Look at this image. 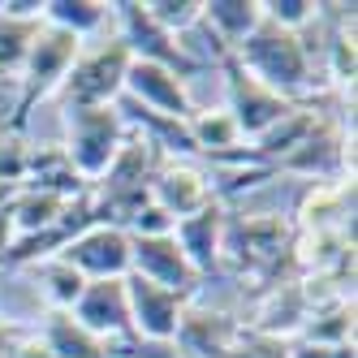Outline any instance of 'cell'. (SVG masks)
<instances>
[{"label":"cell","instance_id":"cell-8","mask_svg":"<svg viewBox=\"0 0 358 358\" xmlns=\"http://www.w3.org/2000/svg\"><path fill=\"white\" fill-rule=\"evenodd\" d=\"M61 259L83 280H125L130 276V234L113 224H91L65 242Z\"/></svg>","mask_w":358,"mask_h":358},{"label":"cell","instance_id":"cell-3","mask_svg":"<svg viewBox=\"0 0 358 358\" xmlns=\"http://www.w3.org/2000/svg\"><path fill=\"white\" fill-rule=\"evenodd\" d=\"M78 52H83V39H73V35H65V31H57V27L43 22L35 43H31V52H27V65H22V73H17L22 95L13 104V117L5 121V134H27L31 113L57 95V87L65 83V73H69L73 61H78Z\"/></svg>","mask_w":358,"mask_h":358},{"label":"cell","instance_id":"cell-29","mask_svg":"<svg viewBox=\"0 0 358 358\" xmlns=\"http://www.w3.org/2000/svg\"><path fill=\"white\" fill-rule=\"evenodd\" d=\"M289 358H354V345H320V341H289Z\"/></svg>","mask_w":358,"mask_h":358},{"label":"cell","instance_id":"cell-18","mask_svg":"<svg viewBox=\"0 0 358 358\" xmlns=\"http://www.w3.org/2000/svg\"><path fill=\"white\" fill-rule=\"evenodd\" d=\"M27 190H48L57 199H78L87 194V182L78 173H73V164L65 160L61 147H31V164H27V182H22Z\"/></svg>","mask_w":358,"mask_h":358},{"label":"cell","instance_id":"cell-21","mask_svg":"<svg viewBox=\"0 0 358 358\" xmlns=\"http://www.w3.org/2000/svg\"><path fill=\"white\" fill-rule=\"evenodd\" d=\"M69 199H57L48 190H27L22 186L9 203V220H13V238H35V234H48L57 229L61 212H65Z\"/></svg>","mask_w":358,"mask_h":358},{"label":"cell","instance_id":"cell-27","mask_svg":"<svg viewBox=\"0 0 358 358\" xmlns=\"http://www.w3.org/2000/svg\"><path fill=\"white\" fill-rule=\"evenodd\" d=\"M259 13L272 22V27H285V31H298V35L315 22L311 0H259Z\"/></svg>","mask_w":358,"mask_h":358},{"label":"cell","instance_id":"cell-5","mask_svg":"<svg viewBox=\"0 0 358 358\" xmlns=\"http://www.w3.org/2000/svg\"><path fill=\"white\" fill-rule=\"evenodd\" d=\"M125 69H130V52L121 39H99L91 48L83 43L78 61L69 65L52 99H61V108H108L121 99Z\"/></svg>","mask_w":358,"mask_h":358},{"label":"cell","instance_id":"cell-30","mask_svg":"<svg viewBox=\"0 0 358 358\" xmlns=\"http://www.w3.org/2000/svg\"><path fill=\"white\" fill-rule=\"evenodd\" d=\"M0 13H5V17H27V22H35V17H43V0H0Z\"/></svg>","mask_w":358,"mask_h":358},{"label":"cell","instance_id":"cell-11","mask_svg":"<svg viewBox=\"0 0 358 358\" xmlns=\"http://www.w3.org/2000/svg\"><path fill=\"white\" fill-rule=\"evenodd\" d=\"M130 272L151 280V285H164L173 294H182L190 302H194V294L203 285L199 272L186 264L182 246L173 242V234H164V238H130Z\"/></svg>","mask_w":358,"mask_h":358},{"label":"cell","instance_id":"cell-28","mask_svg":"<svg viewBox=\"0 0 358 358\" xmlns=\"http://www.w3.org/2000/svg\"><path fill=\"white\" fill-rule=\"evenodd\" d=\"M224 358H289V341L268 337V332H255V328H242Z\"/></svg>","mask_w":358,"mask_h":358},{"label":"cell","instance_id":"cell-24","mask_svg":"<svg viewBox=\"0 0 358 358\" xmlns=\"http://www.w3.org/2000/svg\"><path fill=\"white\" fill-rule=\"evenodd\" d=\"M39 27H43V17L27 22V17H5L0 13V78H17L22 73Z\"/></svg>","mask_w":358,"mask_h":358},{"label":"cell","instance_id":"cell-22","mask_svg":"<svg viewBox=\"0 0 358 358\" xmlns=\"http://www.w3.org/2000/svg\"><path fill=\"white\" fill-rule=\"evenodd\" d=\"M186 130H190V138H194V151H203V156H212V160L234 156V151L242 147V134H238L234 117H229L224 108H216V113L194 108L190 121H186Z\"/></svg>","mask_w":358,"mask_h":358},{"label":"cell","instance_id":"cell-20","mask_svg":"<svg viewBox=\"0 0 358 358\" xmlns=\"http://www.w3.org/2000/svg\"><path fill=\"white\" fill-rule=\"evenodd\" d=\"M43 22L87 43L104 31V22H113V9L104 0H43Z\"/></svg>","mask_w":358,"mask_h":358},{"label":"cell","instance_id":"cell-10","mask_svg":"<svg viewBox=\"0 0 358 358\" xmlns=\"http://www.w3.org/2000/svg\"><path fill=\"white\" fill-rule=\"evenodd\" d=\"M121 95L130 99V104L156 113V117H169V121H190V113H194L186 78H177L164 65H147V61H130Z\"/></svg>","mask_w":358,"mask_h":358},{"label":"cell","instance_id":"cell-31","mask_svg":"<svg viewBox=\"0 0 358 358\" xmlns=\"http://www.w3.org/2000/svg\"><path fill=\"white\" fill-rule=\"evenodd\" d=\"M9 358H52V350H48L39 337H22V341L9 350Z\"/></svg>","mask_w":358,"mask_h":358},{"label":"cell","instance_id":"cell-2","mask_svg":"<svg viewBox=\"0 0 358 358\" xmlns=\"http://www.w3.org/2000/svg\"><path fill=\"white\" fill-rule=\"evenodd\" d=\"M234 264L238 272H250L268 285H280V264L294 268V229L280 216H242L224 212L220 234V268Z\"/></svg>","mask_w":358,"mask_h":358},{"label":"cell","instance_id":"cell-9","mask_svg":"<svg viewBox=\"0 0 358 358\" xmlns=\"http://www.w3.org/2000/svg\"><path fill=\"white\" fill-rule=\"evenodd\" d=\"M125 298H130V324H134L138 345H173L190 298L173 294L164 285H151V280H143L134 272L125 276Z\"/></svg>","mask_w":358,"mask_h":358},{"label":"cell","instance_id":"cell-7","mask_svg":"<svg viewBox=\"0 0 358 358\" xmlns=\"http://www.w3.org/2000/svg\"><path fill=\"white\" fill-rule=\"evenodd\" d=\"M113 9V22H117V39L125 43V52H130V61H147V65H164L173 69L177 78H194L199 65L177 48V39L169 31H160L156 22H151L143 13L138 0H121V5H108Z\"/></svg>","mask_w":358,"mask_h":358},{"label":"cell","instance_id":"cell-23","mask_svg":"<svg viewBox=\"0 0 358 358\" xmlns=\"http://www.w3.org/2000/svg\"><path fill=\"white\" fill-rule=\"evenodd\" d=\"M31 272H35V280H39V294H43V302L52 306V311H73V302H78V294L87 289V280L73 272L61 255H52V259H39V264H31Z\"/></svg>","mask_w":358,"mask_h":358},{"label":"cell","instance_id":"cell-14","mask_svg":"<svg viewBox=\"0 0 358 358\" xmlns=\"http://www.w3.org/2000/svg\"><path fill=\"white\" fill-rule=\"evenodd\" d=\"M147 194H151V203H156V208H164L173 220H186V216L203 212V208L212 203V182H208L199 169H190V164L164 160V164L156 169V177H151Z\"/></svg>","mask_w":358,"mask_h":358},{"label":"cell","instance_id":"cell-25","mask_svg":"<svg viewBox=\"0 0 358 358\" xmlns=\"http://www.w3.org/2000/svg\"><path fill=\"white\" fill-rule=\"evenodd\" d=\"M143 13L156 22L160 31H169L177 39L203 17V0H143Z\"/></svg>","mask_w":358,"mask_h":358},{"label":"cell","instance_id":"cell-13","mask_svg":"<svg viewBox=\"0 0 358 358\" xmlns=\"http://www.w3.org/2000/svg\"><path fill=\"white\" fill-rule=\"evenodd\" d=\"M238 332H242V324L234 315L186 302L182 324H177V337L169 350H177V358H224L229 345L238 341Z\"/></svg>","mask_w":358,"mask_h":358},{"label":"cell","instance_id":"cell-12","mask_svg":"<svg viewBox=\"0 0 358 358\" xmlns=\"http://www.w3.org/2000/svg\"><path fill=\"white\" fill-rule=\"evenodd\" d=\"M272 173H298V177H311V186L315 182H345V134H341V125L337 121H328L320 117L315 121V130L306 134L285 160H276Z\"/></svg>","mask_w":358,"mask_h":358},{"label":"cell","instance_id":"cell-15","mask_svg":"<svg viewBox=\"0 0 358 358\" xmlns=\"http://www.w3.org/2000/svg\"><path fill=\"white\" fill-rule=\"evenodd\" d=\"M220 234H224V203H216V199L203 212L173 224V242L182 246L186 264L199 272V280L220 272Z\"/></svg>","mask_w":358,"mask_h":358},{"label":"cell","instance_id":"cell-4","mask_svg":"<svg viewBox=\"0 0 358 358\" xmlns=\"http://www.w3.org/2000/svg\"><path fill=\"white\" fill-rule=\"evenodd\" d=\"M61 130H65V143H61L65 160L73 164V173L87 186H95L108 173L113 156L121 151L125 134H130L117 104H108V108H61Z\"/></svg>","mask_w":358,"mask_h":358},{"label":"cell","instance_id":"cell-32","mask_svg":"<svg viewBox=\"0 0 358 358\" xmlns=\"http://www.w3.org/2000/svg\"><path fill=\"white\" fill-rule=\"evenodd\" d=\"M22 337H27V332H22V328H13L9 320H0V358H9V350L22 341Z\"/></svg>","mask_w":358,"mask_h":358},{"label":"cell","instance_id":"cell-33","mask_svg":"<svg viewBox=\"0 0 358 358\" xmlns=\"http://www.w3.org/2000/svg\"><path fill=\"white\" fill-rule=\"evenodd\" d=\"M17 190H22V186H5V182H0V212H9V203H13Z\"/></svg>","mask_w":358,"mask_h":358},{"label":"cell","instance_id":"cell-26","mask_svg":"<svg viewBox=\"0 0 358 358\" xmlns=\"http://www.w3.org/2000/svg\"><path fill=\"white\" fill-rule=\"evenodd\" d=\"M27 164H31L27 134H5V130H0V182H5V186H22V182H27Z\"/></svg>","mask_w":358,"mask_h":358},{"label":"cell","instance_id":"cell-17","mask_svg":"<svg viewBox=\"0 0 358 358\" xmlns=\"http://www.w3.org/2000/svg\"><path fill=\"white\" fill-rule=\"evenodd\" d=\"M39 341L52 350V358H113V345L99 341L95 332H87L69 311H48Z\"/></svg>","mask_w":358,"mask_h":358},{"label":"cell","instance_id":"cell-19","mask_svg":"<svg viewBox=\"0 0 358 358\" xmlns=\"http://www.w3.org/2000/svg\"><path fill=\"white\" fill-rule=\"evenodd\" d=\"M259 0H203V27H208L229 52L259 27Z\"/></svg>","mask_w":358,"mask_h":358},{"label":"cell","instance_id":"cell-1","mask_svg":"<svg viewBox=\"0 0 358 358\" xmlns=\"http://www.w3.org/2000/svg\"><path fill=\"white\" fill-rule=\"evenodd\" d=\"M229 57H234L250 78H259L268 91L289 99V104H298L302 95L315 91V61L306 52V39L298 31L272 27L268 17H259V27H255Z\"/></svg>","mask_w":358,"mask_h":358},{"label":"cell","instance_id":"cell-16","mask_svg":"<svg viewBox=\"0 0 358 358\" xmlns=\"http://www.w3.org/2000/svg\"><path fill=\"white\" fill-rule=\"evenodd\" d=\"M306 315H311V289L302 285V280H280V285H268L264 289V302L259 311H255L250 328L255 332H268V337H280L289 341L294 332H302Z\"/></svg>","mask_w":358,"mask_h":358},{"label":"cell","instance_id":"cell-6","mask_svg":"<svg viewBox=\"0 0 358 358\" xmlns=\"http://www.w3.org/2000/svg\"><path fill=\"white\" fill-rule=\"evenodd\" d=\"M220 73H224V113L234 117L242 143L246 138L255 143L259 134H268L280 117H289L298 108V104H289V99H280L276 91H268L259 78H250L234 57L220 61Z\"/></svg>","mask_w":358,"mask_h":358}]
</instances>
